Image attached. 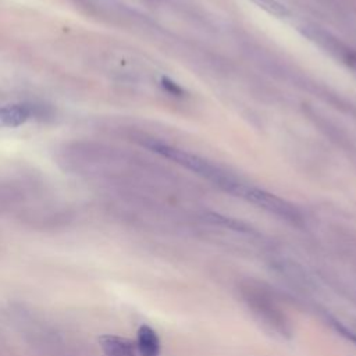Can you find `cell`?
I'll use <instances>...</instances> for the list:
<instances>
[{
  "label": "cell",
  "instance_id": "obj_1",
  "mask_svg": "<svg viewBox=\"0 0 356 356\" xmlns=\"http://www.w3.org/2000/svg\"><path fill=\"white\" fill-rule=\"evenodd\" d=\"M152 147L156 152L164 154L168 159H172L178 164L184 165L188 170L195 171L196 174L209 179L210 182H213L222 191L229 192L235 196H241V197L246 199L252 189V186L246 185L245 182L238 179L235 175L229 174L224 168L210 163L209 160H206L203 157H199L196 154H192V153H188V152L171 147V146H165V145H153Z\"/></svg>",
  "mask_w": 356,
  "mask_h": 356
},
{
  "label": "cell",
  "instance_id": "obj_2",
  "mask_svg": "<svg viewBox=\"0 0 356 356\" xmlns=\"http://www.w3.org/2000/svg\"><path fill=\"white\" fill-rule=\"evenodd\" d=\"M50 110L36 103H13L0 107V128H17L32 118H46Z\"/></svg>",
  "mask_w": 356,
  "mask_h": 356
},
{
  "label": "cell",
  "instance_id": "obj_3",
  "mask_svg": "<svg viewBox=\"0 0 356 356\" xmlns=\"http://www.w3.org/2000/svg\"><path fill=\"white\" fill-rule=\"evenodd\" d=\"M100 348L107 356H138L136 343L128 338L118 335H102L99 338Z\"/></svg>",
  "mask_w": 356,
  "mask_h": 356
},
{
  "label": "cell",
  "instance_id": "obj_4",
  "mask_svg": "<svg viewBox=\"0 0 356 356\" xmlns=\"http://www.w3.org/2000/svg\"><path fill=\"white\" fill-rule=\"evenodd\" d=\"M136 348L140 356H159L160 339L157 332L149 325H142L138 330Z\"/></svg>",
  "mask_w": 356,
  "mask_h": 356
},
{
  "label": "cell",
  "instance_id": "obj_5",
  "mask_svg": "<svg viewBox=\"0 0 356 356\" xmlns=\"http://www.w3.org/2000/svg\"><path fill=\"white\" fill-rule=\"evenodd\" d=\"M257 6H260L261 8H264L267 13L274 14L277 17H284L286 14V10L284 6H281L278 1L275 0H253Z\"/></svg>",
  "mask_w": 356,
  "mask_h": 356
},
{
  "label": "cell",
  "instance_id": "obj_6",
  "mask_svg": "<svg viewBox=\"0 0 356 356\" xmlns=\"http://www.w3.org/2000/svg\"><path fill=\"white\" fill-rule=\"evenodd\" d=\"M330 321H331V325L334 327V330H335L339 335H342L343 338H346V339L352 341L353 343H356V332L350 331L348 327H345V325H343L341 321H338V320L331 318Z\"/></svg>",
  "mask_w": 356,
  "mask_h": 356
}]
</instances>
